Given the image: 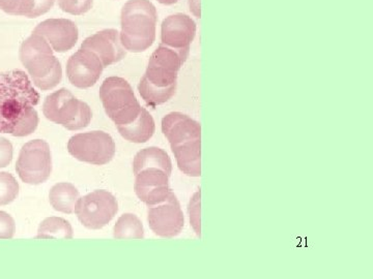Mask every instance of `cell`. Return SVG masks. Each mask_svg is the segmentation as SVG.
Listing matches in <instances>:
<instances>
[{
    "label": "cell",
    "mask_w": 373,
    "mask_h": 279,
    "mask_svg": "<svg viewBox=\"0 0 373 279\" xmlns=\"http://www.w3.org/2000/svg\"><path fill=\"white\" fill-rule=\"evenodd\" d=\"M158 12L149 0H128L121 12V43L127 52L141 53L156 41Z\"/></svg>",
    "instance_id": "obj_2"
},
{
    "label": "cell",
    "mask_w": 373,
    "mask_h": 279,
    "mask_svg": "<svg viewBox=\"0 0 373 279\" xmlns=\"http://www.w3.org/2000/svg\"><path fill=\"white\" fill-rule=\"evenodd\" d=\"M147 221L152 231L163 238H172L181 234L185 218L176 194L170 192L169 198L163 203L149 206Z\"/></svg>",
    "instance_id": "obj_9"
},
{
    "label": "cell",
    "mask_w": 373,
    "mask_h": 279,
    "mask_svg": "<svg viewBox=\"0 0 373 279\" xmlns=\"http://www.w3.org/2000/svg\"><path fill=\"white\" fill-rule=\"evenodd\" d=\"M188 6H189L190 12L194 17L200 19L202 18V4L200 0H188Z\"/></svg>",
    "instance_id": "obj_33"
},
{
    "label": "cell",
    "mask_w": 373,
    "mask_h": 279,
    "mask_svg": "<svg viewBox=\"0 0 373 279\" xmlns=\"http://www.w3.org/2000/svg\"><path fill=\"white\" fill-rule=\"evenodd\" d=\"M18 175L23 182L37 185L46 182L52 172L49 144L34 140L22 147L16 163Z\"/></svg>",
    "instance_id": "obj_5"
},
{
    "label": "cell",
    "mask_w": 373,
    "mask_h": 279,
    "mask_svg": "<svg viewBox=\"0 0 373 279\" xmlns=\"http://www.w3.org/2000/svg\"><path fill=\"white\" fill-rule=\"evenodd\" d=\"M80 194L74 185L68 182L57 183L49 192V201L56 211L71 214L75 212Z\"/></svg>",
    "instance_id": "obj_20"
},
{
    "label": "cell",
    "mask_w": 373,
    "mask_h": 279,
    "mask_svg": "<svg viewBox=\"0 0 373 279\" xmlns=\"http://www.w3.org/2000/svg\"><path fill=\"white\" fill-rule=\"evenodd\" d=\"M190 46L174 49L161 43L149 58L145 76L149 82L166 87L178 83V75L189 56Z\"/></svg>",
    "instance_id": "obj_7"
},
{
    "label": "cell",
    "mask_w": 373,
    "mask_h": 279,
    "mask_svg": "<svg viewBox=\"0 0 373 279\" xmlns=\"http://www.w3.org/2000/svg\"><path fill=\"white\" fill-rule=\"evenodd\" d=\"M13 145L8 139L0 137V168H6L12 163Z\"/></svg>",
    "instance_id": "obj_32"
},
{
    "label": "cell",
    "mask_w": 373,
    "mask_h": 279,
    "mask_svg": "<svg viewBox=\"0 0 373 279\" xmlns=\"http://www.w3.org/2000/svg\"><path fill=\"white\" fill-rule=\"evenodd\" d=\"M94 6V0H59V6L63 12L73 16L85 15Z\"/></svg>",
    "instance_id": "obj_27"
},
{
    "label": "cell",
    "mask_w": 373,
    "mask_h": 279,
    "mask_svg": "<svg viewBox=\"0 0 373 279\" xmlns=\"http://www.w3.org/2000/svg\"><path fill=\"white\" fill-rule=\"evenodd\" d=\"M114 236L116 239H143L145 229L142 223L135 214H123L114 225Z\"/></svg>",
    "instance_id": "obj_23"
},
{
    "label": "cell",
    "mask_w": 373,
    "mask_h": 279,
    "mask_svg": "<svg viewBox=\"0 0 373 279\" xmlns=\"http://www.w3.org/2000/svg\"><path fill=\"white\" fill-rule=\"evenodd\" d=\"M118 211V204L107 190H94L77 202L75 213L79 221L90 230H100L110 223Z\"/></svg>",
    "instance_id": "obj_8"
},
{
    "label": "cell",
    "mask_w": 373,
    "mask_h": 279,
    "mask_svg": "<svg viewBox=\"0 0 373 279\" xmlns=\"http://www.w3.org/2000/svg\"><path fill=\"white\" fill-rule=\"evenodd\" d=\"M100 99L107 116L116 125L133 123L141 106L127 80L121 77L105 79L100 87Z\"/></svg>",
    "instance_id": "obj_4"
},
{
    "label": "cell",
    "mask_w": 373,
    "mask_h": 279,
    "mask_svg": "<svg viewBox=\"0 0 373 279\" xmlns=\"http://www.w3.org/2000/svg\"><path fill=\"white\" fill-rule=\"evenodd\" d=\"M104 66L102 61L92 51L79 49L68 58L67 75L68 81L80 89L92 87L99 81Z\"/></svg>",
    "instance_id": "obj_10"
},
{
    "label": "cell",
    "mask_w": 373,
    "mask_h": 279,
    "mask_svg": "<svg viewBox=\"0 0 373 279\" xmlns=\"http://www.w3.org/2000/svg\"><path fill=\"white\" fill-rule=\"evenodd\" d=\"M39 239H72L73 229L71 223L61 217H48L44 219L37 230Z\"/></svg>",
    "instance_id": "obj_22"
},
{
    "label": "cell",
    "mask_w": 373,
    "mask_h": 279,
    "mask_svg": "<svg viewBox=\"0 0 373 279\" xmlns=\"http://www.w3.org/2000/svg\"><path fill=\"white\" fill-rule=\"evenodd\" d=\"M92 108L85 101H80V108H79L78 114L71 124L68 130H79L88 126L92 121Z\"/></svg>",
    "instance_id": "obj_29"
},
{
    "label": "cell",
    "mask_w": 373,
    "mask_h": 279,
    "mask_svg": "<svg viewBox=\"0 0 373 279\" xmlns=\"http://www.w3.org/2000/svg\"><path fill=\"white\" fill-rule=\"evenodd\" d=\"M81 49L92 51L102 61L104 68L123 61L127 55L119 37V31L108 28L90 35L81 44Z\"/></svg>",
    "instance_id": "obj_13"
},
{
    "label": "cell",
    "mask_w": 373,
    "mask_h": 279,
    "mask_svg": "<svg viewBox=\"0 0 373 279\" xmlns=\"http://www.w3.org/2000/svg\"><path fill=\"white\" fill-rule=\"evenodd\" d=\"M16 232L14 218L4 211H0V239H12Z\"/></svg>",
    "instance_id": "obj_30"
},
{
    "label": "cell",
    "mask_w": 373,
    "mask_h": 279,
    "mask_svg": "<svg viewBox=\"0 0 373 279\" xmlns=\"http://www.w3.org/2000/svg\"><path fill=\"white\" fill-rule=\"evenodd\" d=\"M56 0H32V8L30 14L27 15L28 19H35L41 16L47 14L52 10Z\"/></svg>",
    "instance_id": "obj_31"
},
{
    "label": "cell",
    "mask_w": 373,
    "mask_h": 279,
    "mask_svg": "<svg viewBox=\"0 0 373 279\" xmlns=\"http://www.w3.org/2000/svg\"><path fill=\"white\" fill-rule=\"evenodd\" d=\"M19 185L10 173H0V206L8 205L16 200Z\"/></svg>",
    "instance_id": "obj_24"
},
{
    "label": "cell",
    "mask_w": 373,
    "mask_h": 279,
    "mask_svg": "<svg viewBox=\"0 0 373 279\" xmlns=\"http://www.w3.org/2000/svg\"><path fill=\"white\" fill-rule=\"evenodd\" d=\"M178 168L190 177L202 175V141L192 140L178 145L171 146Z\"/></svg>",
    "instance_id": "obj_17"
},
{
    "label": "cell",
    "mask_w": 373,
    "mask_h": 279,
    "mask_svg": "<svg viewBox=\"0 0 373 279\" xmlns=\"http://www.w3.org/2000/svg\"><path fill=\"white\" fill-rule=\"evenodd\" d=\"M135 192L139 200L147 206L158 205L169 198V176L163 170L149 168L136 175Z\"/></svg>",
    "instance_id": "obj_12"
},
{
    "label": "cell",
    "mask_w": 373,
    "mask_h": 279,
    "mask_svg": "<svg viewBox=\"0 0 373 279\" xmlns=\"http://www.w3.org/2000/svg\"><path fill=\"white\" fill-rule=\"evenodd\" d=\"M121 136L132 143H145L154 136L156 124L147 108H141L140 114L133 123L116 125Z\"/></svg>",
    "instance_id": "obj_18"
},
{
    "label": "cell",
    "mask_w": 373,
    "mask_h": 279,
    "mask_svg": "<svg viewBox=\"0 0 373 279\" xmlns=\"http://www.w3.org/2000/svg\"><path fill=\"white\" fill-rule=\"evenodd\" d=\"M32 32L42 35L57 53L68 52L74 48L79 39L76 23L65 18L44 20L35 26Z\"/></svg>",
    "instance_id": "obj_11"
},
{
    "label": "cell",
    "mask_w": 373,
    "mask_h": 279,
    "mask_svg": "<svg viewBox=\"0 0 373 279\" xmlns=\"http://www.w3.org/2000/svg\"><path fill=\"white\" fill-rule=\"evenodd\" d=\"M162 132L171 146L202 139L200 123L180 112L169 113L163 118Z\"/></svg>",
    "instance_id": "obj_16"
},
{
    "label": "cell",
    "mask_w": 373,
    "mask_h": 279,
    "mask_svg": "<svg viewBox=\"0 0 373 279\" xmlns=\"http://www.w3.org/2000/svg\"><path fill=\"white\" fill-rule=\"evenodd\" d=\"M37 124H39V115L35 108H30L18 120L11 135L14 137L30 136L37 130Z\"/></svg>",
    "instance_id": "obj_25"
},
{
    "label": "cell",
    "mask_w": 373,
    "mask_h": 279,
    "mask_svg": "<svg viewBox=\"0 0 373 279\" xmlns=\"http://www.w3.org/2000/svg\"><path fill=\"white\" fill-rule=\"evenodd\" d=\"M176 88L178 83L171 84L166 87H159L149 82L147 77L143 76L139 82L138 92L147 105L156 107L171 99L176 93Z\"/></svg>",
    "instance_id": "obj_21"
},
{
    "label": "cell",
    "mask_w": 373,
    "mask_h": 279,
    "mask_svg": "<svg viewBox=\"0 0 373 279\" xmlns=\"http://www.w3.org/2000/svg\"><path fill=\"white\" fill-rule=\"evenodd\" d=\"M190 221H191L192 228L197 236L200 237V190L195 192L190 201L189 208Z\"/></svg>",
    "instance_id": "obj_28"
},
{
    "label": "cell",
    "mask_w": 373,
    "mask_h": 279,
    "mask_svg": "<svg viewBox=\"0 0 373 279\" xmlns=\"http://www.w3.org/2000/svg\"><path fill=\"white\" fill-rule=\"evenodd\" d=\"M80 101L70 90L61 88L46 97L43 113L48 120L68 130L78 114Z\"/></svg>",
    "instance_id": "obj_15"
},
{
    "label": "cell",
    "mask_w": 373,
    "mask_h": 279,
    "mask_svg": "<svg viewBox=\"0 0 373 279\" xmlns=\"http://www.w3.org/2000/svg\"><path fill=\"white\" fill-rule=\"evenodd\" d=\"M68 150L78 161L103 166L114 159L116 143L107 132L94 130L73 136L68 141Z\"/></svg>",
    "instance_id": "obj_6"
},
{
    "label": "cell",
    "mask_w": 373,
    "mask_h": 279,
    "mask_svg": "<svg viewBox=\"0 0 373 279\" xmlns=\"http://www.w3.org/2000/svg\"><path fill=\"white\" fill-rule=\"evenodd\" d=\"M53 52L49 43L34 32L20 46V61L27 70L32 83L42 92L53 89L63 79L61 62Z\"/></svg>",
    "instance_id": "obj_3"
},
{
    "label": "cell",
    "mask_w": 373,
    "mask_h": 279,
    "mask_svg": "<svg viewBox=\"0 0 373 279\" xmlns=\"http://www.w3.org/2000/svg\"><path fill=\"white\" fill-rule=\"evenodd\" d=\"M39 99V93L23 70L0 73V134L11 135L22 115Z\"/></svg>",
    "instance_id": "obj_1"
},
{
    "label": "cell",
    "mask_w": 373,
    "mask_h": 279,
    "mask_svg": "<svg viewBox=\"0 0 373 279\" xmlns=\"http://www.w3.org/2000/svg\"><path fill=\"white\" fill-rule=\"evenodd\" d=\"M195 21L183 13L170 15L161 24V43L174 49L187 48L195 39Z\"/></svg>",
    "instance_id": "obj_14"
},
{
    "label": "cell",
    "mask_w": 373,
    "mask_h": 279,
    "mask_svg": "<svg viewBox=\"0 0 373 279\" xmlns=\"http://www.w3.org/2000/svg\"><path fill=\"white\" fill-rule=\"evenodd\" d=\"M32 8V0H0V11L10 16L27 17Z\"/></svg>",
    "instance_id": "obj_26"
},
{
    "label": "cell",
    "mask_w": 373,
    "mask_h": 279,
    "mask_svg": "<svg viewBox=\"0 0 373 279\" xmlns=\"http://www.w3.org/2000/svg\"><path fill=\"white\" fill-rule=\"evenodd\" d=\"M159 4H164V6H173V4H178L180 0H157Z\"/></svg>",
    "instance_id": "obj_34"
},
{
    "label": "cell",
    "mask_w": 373,
    "mask_h": 279,
    "mask_svg": "<svg viewBox=\"0 0 373 279\" xmlns=\"http://www.w3.org/2000/svg\"><path fill=\"white\" fill-rule=\"evenodd\" d=\"M157 168L164 170L169 176L171 175L172 163L166 151L158 147H149L141 150L135 155L133 163V170L135 176L141 170Z\"/></svg>",
    "instance_id": "obj_19"
}]
</instances>
